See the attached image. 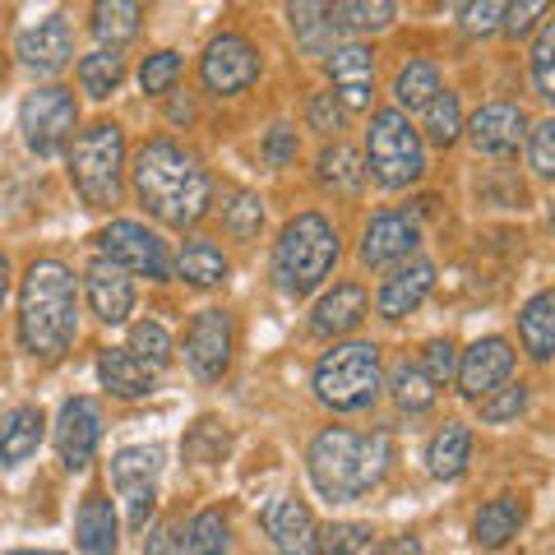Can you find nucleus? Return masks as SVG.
<instances>
[{
	"label": "nucleus",
	"mask_w": 555,
	"mask_h": 555,
	"mask_svg": "<svg viewBox=\"0 0 555 555\" xmlns=\"http://www.w3.org/2000/svg\"><path fill=\"white\" fill-rule=\"evenodd\" d=\"M134 195L167 228H195L208 208V171L177 139H149L134 153Z\"/></svg>",
	"instance_id": "1"
},
{
	"label": "nucleus",
	"mask_w": 555,
	"mask_h": 555,
	"mask_svg": "<svg viewBox=\"0 0 555 555\" xmlns=\"http://www.w3.org/2000/svg\"><path fill=\"white\" fill-rule=\"evenodd\" d=\"M393 463V444L385 430L375 436H357V430H343V426H328L310 440V454H306V467H310V481L324 500H357L375 491L385 481Z\"/></svg>",
	"instance_id": "2"
},
{
	"label": "nucleus",
	"mask_w": 555,
	"mask_h": 555,
	"mask_svg": "<svg viewBox=\"0 0 555 555\" xmlns=\"http://www.w3.org/2000/svg\"><path fill=\"white\" fill-rule=\"evenodd\" d=\"M79 292L61 259H33L20 287V343L33 357H61L75 338Z\"/></svg>",
	"instance_id": "3"
},
{
	"label": "nucleus",
	"mask_w": 555,
	"mask_h": 555,
	"mask_svg": "<svg viewBox=\"0 0 555 555\" xmlns=\"http://www.w3.org/2000/svg\"><path fill=\"white\" fill-rule=\"evenodd\" d=\"M338 264V232L324 214H297L273 246V278L287 297L315 292Z\"/></svg>",
	"instance_id": "4"
},
{
	"label": "nucleus",
	"mask_w": 555,
	"mask_h": 555,
	"mask_svg": "<svg viewBox=\"0 0 555 555\" xmlns=\"http://www.w3.org/2000/svg\"><path fill=\"white\" fill-rule=\"evenodd\" d=\"M385 366H379L375 343H338L315 366V398L334 412H361L379 398Z\"/></svg>",
	"instance_id": "5"
},
{
	"label": "nucleus",
	"mask_w": 555,
	"mask_h": 555,
	"mask_svg": "<svg viewBox=\"0 0 555 555\" xmlns=\"http://www.w3.org/2000/svg\"><path fill=\"white\" fill-rule=\"evenodd\" d=\"M120 177H126V134L112 120H98L69 149V181H75L83 204L112 208L120 204Z\"/></svg>",
	"instance_id": "6"
},
{
	"label": "nucleus",
	"mask_w": 555,
	"mask_h": 555,
	"mask_svg": "<svg viewBox=\"0 0 555 555\" xmlns=\"http://www.w3.org/2000/svg\"><path fill=\"white\" fill-rule=\"evenodd\" d=\"M366 167L385 190H408V185H416L426 177V144L398 107H385V112L371 116Z\"/></svg>",
	"instance_id": "7"
},
{
	"label": "nucleus",
	"mask_w": 555,
	"mask_h": 555,
	"mask_svg": "<svg viewBox=\"0 0 555 555\" xmlns=\"http://www.w3.org/2000/svg\"><path fill=\"white\" fill-rule=\"evenodd\" d=\"M75 93L61 89V83H47V89H33L20 107V130H24V144L38 153V158H51L61 153V144L75 134Z\"/></svg>",
	"instance_id": "8"
},
{
	"label": "nucleus",
	"mask_w": 555,
	"mask_h": 555,
	"mask_svg": "<svg viewBox=\"0 0 555 555\" xmlns=\"http://www.w3.org/2000/svg\"><path fill=\"white\" fill-rule=\"evenodd\" d=\"M98 250L107 264L126 269V273H139V278H153V283H163L171 273L167 264V246L158 241V232H149L144 222H130V218H116L112 228L98 232Z\"/></svg>",
	"instance_id": "9"
},
{
	"label": "nucleus",
	"mask_w": 555,
	"mask_h": 555,
	"mask_svg": "<svg viewBox=\"0 0 555 555\" xmlns=\"http://www.w3.org/2000/svg\"><path fill=\"white\" fill-rule=\"evenodd\" d=\"M158 473H163V449H153V444H130L112 459V486L126 500L130 528L149 524V509L158 500Z\"/></svg>",
	"instance_id": "10"
},
{
	"label": "nucleus",
	"mask_w": 555,
	"mask_h": 555,
	"mask_svg": "<svg viewBox=\"0 0 555 555\" xmlns=\"http://www.w3.org/2000/svg\"><path fill=\"white\" fill-rule=\"evenodd\" d=\"M204 89L218 93V98H232L241 89H250V83L259 79V51L241 38V33H222V38L208 42L204 51Z\"/></svg>",
	"instance_id": "11"
},
{
	"label": "nucleus",
	"mask_w": 555,
	"mask_h": 555,
	"mask_svg": "<svg viewBox=\"0 0 555 555\" xmlns=\"http://www.w3.org/2000/svg\"><path fill=\"white\" fill-rule=\"evenodd\" d=\"M185 361L199 379H222L232 366V320L222 310H199L185 328Z\"/></svg>",
	"instance_id": "12"
},
{
	"label": "nucleus",
	"mask_w": 555,
	"mask_h": 555,
	"mask_svg": "<svg viewBox=\"0 0 555 555\" xmlns=\"http://www.w3.org/2000/svg\"><path fill=\"white\" fill-rule=\"evenodd\" d=\"M56 454L61 463L69 467V473H83V467L93 463L98 454V440H102V412L93 398H69V403L61 408L56 416Z\"/></svg>",
	"instance_id": "13"
},
{
	"label": "nucleus",
	"mask_w": 555,
	"mask_h": 555,
	"mask_svg": "<svg viewBox=\"0 0 555 555\" xmlns=\"http://www.w3.org/2000/svg\"><path fill=\"white\" fill-rule=\"evenodd\" d=\"M422 241V222L408 208H389V214H375L361 232V264H393V259H408Z\"/></svg>",
	"instance_id": "14"
},
{
	"label": "nucleus",
	"mask_w": 555,
	"mask_h": 555,
	"mask_svg": "<svg viewBox=\"0 0 555 555\" xmlns=\"http://www.w3.org/2000/svg\"><path fill=\"white\" fill-rule=\"evenodd\" d=\"M514 371V347L505 338H477L459 357V393L481 403L486 393H495Z\"/></svg>",
	"instance_id": "15"
},
{
	"label": "nucleus",
	"mask_w": 555,
	"mask_h": 555,
	"mask_svg": "<svg viewBox=\"0 0 555 555\" xmlns=\"http://www.w3.org/2000/svg\"><path fill=\"white\" fill-rule=\"evenodd\" d=\"M328 79H334V98L352 112H366L375 98V51L366 42H343L328 51Z\"/></svg>",
	"instance_id": "16"
},
{
	"label": "nucleus",
	"mask_w": 555,
	"mask_h": 555,
	"mask_svg": "<svg viewBox=\"0 0 555 555\" xmlns=\"http://www.w3.org/2000/svg\"><path fill=\"white\" fill-rule=\"evenodd\" d=\"M259 528L269 532V542L283 555H320V528L301 500H273L259 514Z\"/></svg>",
	"instance_id": "17"
},
{
	"label": "nucleus",
	"mask_w": 555,
	"mask_h": 555,
	"mask_svg": "<svg viewBox=\"0 0 555 555\" xmlns=\"http://www.w3.org/2000/svg\"><path fill=\"white\" fill-rule=\"evenodd\" d=\"M14 51H20V61L28 69H38V75H56V69H65L69 56H75V33H69V24L61 20V14H47V20H38L33 28L20 33Z\"/></svg>",
	"instance_id": "18"
},
{
	"label": "nucleus",
	"mask_w": 555,
	"mask_h": 555,
	"mask_svg": "<svg viewBox=\"0 0 555 555\" xmlns=\"http://www.w3.org/2000/svg\"><path fill=\"white\" fill-rule=\"evenodd\" d=\"M467 139H473V149L486 153V158H509L518 149V139L528 130V116L514 107V102H486V107L467 120Z\"/></svg>",
	"instance_id": "19"
},
{
	"label": "nucleus",
	"mask_w": 555,
	"mask_h": 555,
	"mask_svg": "<svg viewBox=\"0 0 555 555\" xmlns=\"http://www.w3.org/2000/svg\"><path fill=\"white\" fill-rule=\"evenodd\" d=\"M430 287H436V264H430V259H408L403 269H393L385 278L375 306H379V315L385 320H403L430 297Z\"/></svg>",
	"instance_id": "20"
},
{
	"label": "nucleus",
	"mask_w": 555,
	"mask_h": 555,
	"mask_svg": "<svg viewBox=\"0 0 555 555\" xmlns=\"http://www.w3.org/2000/svg\"><path fill=\"white\" fill-rule=\"evenodd\" d=\"M83 297H89L93 315L102 324H126V315L134 310V283L126 278V269L98 259V264H89V273H83Z\"/></svg>",
	"instance_id": "21"
},
{
	"label": "nucleus",
	"mask_w": 555,
	"mask_h": 555,
	"mask_svg": "<svg viewBox=\"0 0 555 555\" xmlns=\"http://www.w3.org/2000/svg\"><path fill=\"white\" fill-rule=\"evenodd\" d=\"M366 320V287L361 283H338L334 292H324L315 315H310V328L324 338H338V334H352V328Z\"/></svg>",
	"instance_id": "22"
},
{
	"label": "nucleus",
	"mask_w": 555,
	"mask_h": 555,
	"mask_svg": "<svg viewBox=\"0 0 555 555\" xmlns=\"http://www.w3.org/2000/svg\"><path fill=\"white\" fill-rule=\"evenodd\" d=\"M116 509H112V500L102 495V491H89L83 495V505L75 514V542L79 551H89V555H116Z\"/></svg>",
	"instance_id": "23"
},
{
	"label": "nucleus",
	"mask_w": 555,
	"mask_h": 555,
	"mask_svg": "<svg viewBox=\"0 0 555 555\" xmlns=\"http://www.w3.org/2000/svg\"><path fill=\"white\" fill-rule=\"evenodd\" d=\"M98 379H102V389H112L116 398H144L153 389V371L130 352V347H102Z\"/></svg>",
	"instance_id": "24"
},
{
	"label": "nucleus",
	"mask_w": 555,
	"mask_h": 555,
	"mask_svg": "<svg viewBox=\"0 0 555 555\" xmlns=\"http://www.w3.org/2000/svg\"><path fill=\"white\" fill-rule=\"evenodd\" d=\"M47 436V416L42 408H14L5 422H0V463L14 467L38 454V444Z\"/></svg>",
	"instance_id": "25"
},
{
	"label": "nucleus",
	"mask_w": 555,
	"mask_h": 555,
	"mask_svg": "<svg viewBox=\"0 0 555 555\" xmlns=\"http://www.w3.org/2000/svg\"><path fill=\"white\" fill-rule=\"evenodd\" d=\"M518 528H524V505H518L514 495H500L491 500V505H481L477 518H473V542L481 551H500V546H509Z\"/></svg>",
	"instance_id": "26"
},
{
	"label": "nucleus",
	"mask_w": 555,
	"mask_h": 555,
	"mask_svg": "<svg viewBox=\"0 0 555 555\" xmlns=\"http://www.w3.org/2000/svg\"><path fill=\"white\" fill-rule=\"evenodd\" d=\"M467 459H473V430L463 422L440 426L426 444V467H430V477H440V481H454L467 467Z\"/></svg>",
	"instance_id": "27"
},
{
	"label": "nucleus",
	"mask_w": 555,
	"mask_h": 555,
	"mask_svg": "<svg viewBox=\"0 0 555 555\" xmlns=\"http://www.w3.org/2000/svg\"><path fill=\"white\" fill-rule=\"evenodd\" d=\"M518 338H524L532 361L555 357V292H537V297L518 310Z\"/></svg>",
	"instance_id": "28"
},
{
	"label": "nucleus",
	"mask_w": 555,
	"mask_h": 555,
	"mask_svg": "<svg viewBox=\"0 0 555 555\" xmlns=\"http://www.w3.org/2000/svg\"><path fill=\"white\" fill-rule=\"evenodd\" d=\"M393 98H398V112H426L430 102L440 98V69L430 61H408L403 69H398L393 79Z\"/></svg>",
	"instance_id": "29"
},
{
	"label": "nucleus",
	"mask_w": 555,
	"mask_h": 555,
	"mask_svg": "<svg viewBox=\"0 0 555 555\" xmlns=\"http://www.w3.org/2000/svg\"><path fill=\"white\" fill-rule=\"evenodd\" d=\"M177 269L185 283H195V287H218L222 278H228V259H222V250L214 246V241H204V236H190L181 255H177Z\"/></svg>",
	"instance_id": "30"
},
{
	"label": "nucleus",
	"mask_w": 555,
	"mask_h": 555,
	"mask_svg": "<svg viewBox=\"0 0 555 555\" xmlns=\"http://www.w3.org/2000/svg\"><path fill=\"white\" fill-rule=\"evenodd\" d=\"M139 20H144V10L130 5V0H102V5H93V33L107 51L126 47L139 33Z\"/></svg>",
	"instance_id": "31"
},
{
	"label": "nucleus",
	"mask_w": 555,
	"mask_h": 555,
	"mask_svg": "<svg viewBox=\"0 0 555 555\" xmlns=\"http://www.w3.org/2000/svg\"><path fill=\"white\" fill-rule=\"evenodd\" d=\"M328 28L343 33H385L393 24V5L389 0H343V5H324Z\"/></svg>",
	"instance_id": "32"
},
{
	"label": "nucleus",
	"mask_w": 555,
	"mask_h": 555,
	"mask_svg": "<svg viewBox=\"0 0 555 555\" xmlns=\"http://www.w3.org/2000/svg\"><path fill=\"white\" fill-rule=\"evenodd\" d=\"M361 181H366V167H361V153L347 144H328L320 153V185L334 190V195H357Z\"/></svg>",
	"instance_id": "33"
},
{
	"label": "nucleus",
	"mask_w": 555,
	"mask_h": 555,
	"mask_svg": "<svg viewBox=\"0 0 555 555\" xmlns=\"http://www.w3.org/2000/svg\"><path fill=\"white\" fill-rule=\"evenodd\" d=\"M120 79H126V56H120V51L98 47L93 56L79 61V83H83V93L98 98V102H107V98L120 89Z\"/></svg>",
	"instance_id": "34"
},
{
	"label": "nucleus",
	"mask_w": 555,
	"mask_h": 555,
	"mask_svg": "<svg viewBox=\"0 0 555 555\" xmlns=\"http://www.w3.org/2000/svg\"><path fill=\"white\" fill-rule=\"evenodd\" d=\"M181 555H228V518L218 509H204L185 524Z\"/></svg>",
	"instance_id": "35"
},
{
	"label": "nucleus",
	"mask_w": 555,
	"mask_h": 555,
	"mask_svg": "<svg viewBox=\"0 0 555 555\" xmlns=\"http://www.w3.org/2000/svg\"><path fill=\"white\" fill-rule=\"evenodd\" d=\"M130 352L144 361L149 371H163L167 361H171V334H167L158 320H139L130 328Z\"/></svg>",
	"instance_id": "36"
},
{
	"label": "nucleus",
	"mask_w": 555,
	"mask_h": 555,
	"mask_svg": "<svg viewBox=\"0 0 555 555\" xmlns=\"http://www.w3.org/2000/svg\"><path fill=\"white\" fill-rule=\"evenodd\" d=\"M389 389H393V403L403 412H426L430 403H436V385L422 375V366H398Z\"/></svg>",
	"instance_id": "37"
},
{
	"label": "nucleus",
	"mask_w": 555,
	"mask_h": 555,
	"mask_svg": "<svg viewBox=\"0 0 555 555\" xmlns=\"http://www.w3.org/2000/svg\"><path fill=\"white\" fill-rule=\"evenodd\" d=\"M222 222H228V232H232L236 241L259 236V228H264V199L250 195V190H236L232 204L222 208Z\"/></svg>",
	"instance_id": "38"
},
{
	"label": "nucleus",
	"mask_w": 555,
	"mask_h": 555,
	"mask_svg": "<svg viewBox=\"0 0 555 555\" xmlns=\"http://www.w3.org/2000/svg\"><path fill=\"white\" fill-rule=\"evenodd\" d=\"M177 79H181V56L177 51H153V56L139 65V89H144L149 98H163L177 89Z\"/></svg>",
	"instance_id": "39"
},
{
	"label": "nucleus",
	"mask_w": 555,
	"mask_h": 555,
	"mask_svg": "<svg viewBox=\"0 0 555 555\" xmlns=\"http://www.w3.org/2000/svg\"><path fill=\"white\" fill-rule=\"evenodd\" d=\"M426 134L436 139V144H454L463 134V107H459V93H444L426 107Z\"/></svg>",
	"instance_id": "40"
},
{
	"label": "nucleus",
	"mask_w": 555,
	"mask_h": 555,
	"mask_svg": "<svg viewBox=\"0 0 555 555\" xmlns=\"http://www.w3.org/2000/svg\"><path fill=\"white\" fill-rule=\"evenodd\" d=\"M524 408H528V385H524V379H518V385H514V379H505L495 393L481 398V422H491V426L514 422Z\"/></svg>",
	"instance_id": "41"
},
{
	"label": "nucleus",
	"mask_w": 555,
	"mask_h": 555,
	"mask_svg": "<svg viewBox=\"0 0 555 555\" xmlns=\"http://www.w3.org/2000/svg\"><path fill=\"white\" fill-rule=\"evenodd\" d=\"M532 83L546 102H555V20L532 42Z\"/></svg>",
	"instance_id": "42"
},
{
	"label": "nucleus",
	"mask_w": 555,
	"mask_h": 555,
	"mask_svg": "<svg viewBox=\"0 0 555 555\" xmlns=\"http://www.w3.org/2000/svg\"><path fill=\"white\" fill-rule=\"evenodd\" d=\"M371 524H328L320 532V555H357L371 546Z\"/></svg>",
	"instance_id": "43"
},
{
	"label": "nucleus",
	"mask_w": 555,
	"mask_h": 555,
	"mask_svg": "<svg viewBox=\"0 0 555 555\" xmlns=\"http://www.w3.org/2000/svg\"><path fill=\"white\" fill-rule=\"evenodd\" d=\"M422 375L430 385H449V379H459V347L449 338H430L426 352H422Z\"/></svg>",
	"instance_id": "44"
},
{
	"label": "nucleus",
	"mask_w": 555,
	"mask_h": 555,
	"mask_svg": "<svg viewBox=\"0 0 555 555\" xmlns=\"http://www.w3.org/2000/svg\"><path fill=\"white\" fill-rule=\"evenodd\" d=\"M528 167L542 181L555 177V116L542 120V126H532V134H528Z\"/></svg>",
	"instance_id": "45"
},
{
	"label": "nucleus",
	"mask_w": 555,
	"mask_h": 555,
	"mask_svg": "<svg viewBox=\"0 0 555 555\" xmlns=\"http://www.w3.org/2000/svg\"><path fill=\"white\" fill-rule=\"evenodd\" d=\"M306 116H310V126H315L320 134H338L343 130V107H338L334 93H315V98H310Z\"/></svg>",
	"instance_id": "46"
},
{
	"label": "nucleus",
	"mask_w": 555,
	"mask_h": 555,
	"mask_svg": "<svg viewBox=\"0 0 555 555\" xmlns=\"http://www.w3.org/2000/svg\"><path fill=\"white\" fill-rule=\"evenodd\" d=\"M505 24V5H495V0H481V5H463V28L467 33H495Z\"/></svg>",
	"instance_id": "47"
},
{
	"label": "nucleus",
	"mask_w": 555,
	"mask_h": 555,
	"mask_svg": "<svg viewBox=\"0 0 555 555\" xmlns=\"http://www.w3.org/2000/svg\"><path fill=\"white\" fill-rule=\"evenodd\" d=\"M292 158H297V130L273 126L269 139H264V163H269V167H287Z\"/></svg>",
	"instance_id": "48"
},
{
	"label": "nucleus",
	"mask_w": 555,
	"mask_h": 555,
	"mask_svg": "<svg viewBox=\"0 0 555 555\" xmlns=\"http://www.w3.org/2000/svg\"><path fill=\"white\" fill-rule=\"evenodd\" d=\"M537 14H546L542 0H524V5H505V24H500V28H505L509 38H524V33L537 24Z\"/></svg>",
	"instance_id": "49"
},
{
	"label": "nucleus",
	"mask_w": 555,
	"mask_h": 555,
	"mask_svg": "<svg viewBox=\"0 0 555 555\" xmlns=\"http://www.w3.org/2000/svg\"><path fill=\"white\" fill-rule=\"evenodd\" d=\"M371 555H426L416 537H389V542H379Z\"/></svg>",
	"instance_id": "50"
},
{
	"label": "nucleus",
	"mask_w": 555,
	"mask_h": 555,
	"mask_svg": "<svg viewBox=\"0 0 555 555\" xmlns=\"http://www.w3.org/2000/svg\"><path fill=\"white\" fill-rule=\"evenodd\" d=\"M144 555H181V551H177V537H171L167 528H158V532L149 537V551H144Z\"/></svg>",
	"instance_id": "51"
},
{
	"label": "nucleus",
	"mask_w": 555,
	"mask_h": 555,
	"mask_svg": "<svg viewBox=\"0 0 555 555\" xmlns=\"http://www.w3.org/2000/svg\"><path fill=\"white\" fill-rule=\"evenodd\" d=\"M5 297H10V259L0 255V310H5Z\"/></svg>",
	"instance_id": "52"
},
{
	"label": "nucleus",
	"mask_w": 555,
	"mask_h": 555,
	"mask_svg": "<svg viewBox=\"0 0 555 555\" xmlns=\"http://www.w3.org/2000/svg\"><path fill=\"white\" fill-rule=\"evenodd\" d=\"M10 555H61V551H10Z\"/></svg>",
	"instance_id": "53"
}]
</instances>
